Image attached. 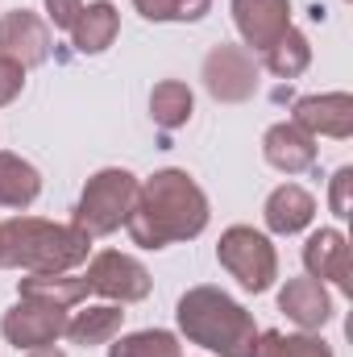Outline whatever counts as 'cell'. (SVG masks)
<instances>
[{
    "label": "cell",
    "instance_id": "24",
    "mask_svg": "<svg viewBox=\"0 0 353 357\" xmlns=\"http://www.w3.org/2000/svg\"><path fill=\"white\" fill-rule=\"evenodd\" d=\"M278 357H333V349L312 333H295V337H283Z\"/></svg>",
    "mask_w": 353,
    "mask_h": 357
},
{
    "label": "cell",
    "instance_id": "12",
    "mask_svg": "<svg viewBox=\"0 0 353 357\" xmlns=\"http://www.w3.org/2000/svg\"><path fill=\"white\" fill-rule=\"evenodd\" d=\"M303 266H308V278L316 282H333L341 295H350V241L341 229H316L303 245Z\"/></svg>",
    "mask_w": 353,
    "mask_h": 357
},
{
    "label": "cell",
    "instance_id": "9",
    "mask_svg": "<svg viewBox=\"0 0 353 357\" xmlns=\"http://www.w3.org/2000/svg\"><path fill=\"white\" fill-rule=\"evenodd\" d=\"M50 46H54V38H50V25L38 17V13H29V8H8L4 17H0V54L4 59H13L17 67H42L46 59H50Z\"/></svg>",
    "mask_w": 353,
    "mask_h": 357
},
{
    "label": "cell",
    "instance_id": "27",
    "mask_svg": "<svg viewBox=\"0 0 353 357\" xmlns=\"http://www.w3.org/2000/svg\"><path fill=\"white\" fill-rule=\"evenodd\" d=\"M80 13H84V0H46V17H50V25L54 29H75V21H80Z\"/></svg>",
    "mask_w": 353,
    "mask_h": 357
},
{
    "label": "cell",
    "instance_id": "8",
    "mask_svg": "<svg viewBox=\"0 0 353 357\" xmlns=\"http://www.w3.org/2000/svg\"><path fill=\"white\" fill-rule=\"evenodd\" d=\"M0 333L13 349H46L54 345L63 333H67V312L54 307V303H38V299H17L4 320H0Z\"/></svg>",
    "mask_w": 353,
    "mask_h": 357
},
{
    "label": "cell",
    "instance_id": "28",
    "mask_svg": "<svg viewBox=\"0 0 353 357\" xmlns=\"http://www.w3.org/2000/svg\"><path fill=\"white\" fill-rule=\"evenodd\" d=\"M29 357H67V354L54 349V345H46V349H29Z\"/></svg>",
    "mask_w": 353,
    "mask_h": 357
},
{
    "label": "cell",
    "instance_id": "13",
    "mask_svg": "<svg viewBox=\"0 0 353 357\" xmlns=\"http://www.w3.org/2000/svg\"><path fill=\"white\" fill-rule=\"evenodd\" d=\"M278 312L287 320H295L303 333H316L333 320V295L324 291V282L316 278H287L283 291H278Z\"/></svg>",
    "mask_w": 353,
    "mask_h": 357
},
{
    "label": "cell",
    "instance_id": "3",
    "mask_svg": "<svg viewBox=\"0 0 353 357\" xmlns=\"http://www.w3.org/2000/svg\"><path fill=\"white\" fill-rule=\"evenodd\" d=\"M179 333L208 349L216 357H250V345L258 337L254 312H246L233 295H225L220 287H191L183 291L175 303Z\"/></svg>",
    "mask_w": 353,
    "mask_h": 357
},
{
    "label": "cell",
    "instance_id": "10",
    "mask_svg": "<svg viewBox=\"0 0 353 357\" xmlns=\"http://www.w3.org/2000/svg\"><path fill=\"white\" fill-rule=\"evenodd\" d=\"M291 125H299L308 137H353V96L350 91H324V96H299L291 108Z\"/></svg>",
    "mask_w": 353,
    "mask_h": 357
},
{
    "label": "cell",
    "instance_id": "25",
    "mask_svg": "<svg viewBox=\"0 0 353 357\" xmlns=\"http://www.w3.org/2000/svg\"><path fill=\"white\" fill-rule=\"evenodd\" d=\"M21 88H25V67H17L13 59L0 54V108L13 104V100L21 96Z\"/></svg>",
    "mask_w": 353,
    "mask_h": 357
},
{
    "label": "cell",
    "instance_id": "4",
    "mask_svg": "<svg viewBox=\"0 0 353 357\" xmlns=\"http://www.w3.org/2000/svg\"><path fill=\"white\" fill-rule=\"evenodd\" d=\"M137 183L142 178L125 167H104L84 183L80 204H75V229H84L88 237H108L117 229H125L129 208L137 199Z\"/></svg>",
    "mask_w": 353,
    "mask_h": 357
},
{
    "label": "cell",
    "instance_id": "26",
    "mask_svg": "<svg viewBox=\"0 0 353 357\" xmlns=\"http://www.w3.org/2000/svg\"><path fill=\"white\" fill-rule=\"evenodd\" d=\"M350 187H353V167H341L337 175H333V187H329V208L345 220V216H353L350 208Z\"/></svg>",
    "mask_w": 353,
    "mask_h": 357
},
{
    "label": "cell",
    "instance_id": "11",
    "mask_svg": "<svg viewBox=\"0 0 353 357\" xmlns=\"http://www.w3.org/2000/svg\"><path fill=\"white\" fill-rule=\"evenodd\" d=\"M229 8L250 54H262L291 29V0H233Z\"/></svg>",
    "mask_w": 353,
    "mask_h": 357
},
{
    "label": "cell",
    "instance_id": "16",
    "mask_svg": "<svg viewBox=\"0 0 353 357\" xmlns=\"http://www.w3.org/2000/svg\"><path fill=\"white\" fill-rule=\"evenodd\" d=\"M17 295L21 299H38V303H54V307H75L84 303L88 291V278L84 274H71V270H59V274H29L17 282Z\"/></svg>",
    "mask_w": 353,
    "mask_h": 357
},
{
    "label": "cell",
    "instance_id": "18",
    "mask_svg": "<svg viewBox=\"0 0 353 357\" xmlns=\"http://www.w3.org/2000/svg\"><path fill=\"white\" fill-rule=\"evenodd\" d=\"M117 33H121V13H117V4L96 0V4H88V8L80 13V21H75V29H71V46H75L80 54H104V50L117 42Z\"/></svg>",
    "mask_w": 353,
    "mask_h": 357
},
{
    "label": "cell",
    "instance_id": "19",
    "mask_svg": "<svg viewBox=\"0 0 353 357\" xmlns=\"http://www.w3.org/2000/svg\"><path fill=\"white\" fill-rule=\"evenodd\" d=\"M38 195H42V175H38V167L25 162L21 154L0 150V208L25 212Z\"/></svg>",
    "mask_w": 353,
    "mask_h": 357
},
{
    "label": "cell",
    "instance_id": "5",
    "mask_svg": "<svg viewBox=\"0 0 353 357\" xmlns=\"http://www.w3.org/2000/svg\"><path fill=\"white\" fill-rule=\"evenodd\" d=\"M216 262L229 270L241 282V291H250V295L270 291L274 278H278V254H274L270 237L258 233V229H250V225H233V229L220 233Z\"/></svg>",
    "mask_w": 353,
    "mask_h": 357
},
{
    "label": "cell",
    "instance_id": "7",
    "mask_svg": "<svg viewBox=\"0 0 353 357\" xmlns=\"http://www.w3.org/2000/svg\"><path fill=\"white\" fill-rule=\"evenodd\" d=\"M88 291L91 295H104L108 303H142L150 291H154V278L150 270L142 266L133 254H121V250H104L88 262Z\"/></svg>",
    "mask_w": 353,
    "mask_h": 357
},
{
    "label": "cell",
    "instance_id": "17",
    "mask_svg": "<svg viewBox=\"0 0 353 357\" xmlns=\"http://www.w3.org/2000/svg\"><path fill=\"white\" fill-rule=\"evenodd\" d=\"M121 324H125V312H121V303H91L84 312H75V316H67V341L71 345H108L112 337H121Z\"/></svg>",
    "mask_w": 353,
    "mask_h": 357
},
{
    "label": "cell",
    "instance_id": "20",
    "mask_svg": "<svg viewBox=\"0 0 353 357\" xmlns=\"http://www.w3.org/2000/svg\"><path fill=\"white\" fill-rule=\"evenodd\" d=\"M191 112H195V96H191V88L183 79L154 84V91H150V116H154L158 129H167V133L171 129H183L191 121Z\"/></svg>",
    "mask_w": 353,
    "mask_h": 357
},
{
    "label": "cell",
    "instance_id": "22",
    "mask_svg": "<svg viewBox=\"0 0 353 357\" xmlns=\"http://www.w3.org/2000/svg\"><path fill=\"white\" fill-rule=\"evenodd\" d=\"M108 357H183V345L167 328H142L129 337H112Z\"/></svg>",
    "mask_w": 353,
    "mask_h": 357
},
{
    "label": "cell",
    "instance_id": "2",
    "mask_svg": "<svg viewBox=\"0 0 353 357\" xmlns=\"http://www.w3.org/2000/svg\"><path fill=\"white\" fill-rule=\"evenodd\" d=\"M91 254V237L75 225H54L42 216L0 220V270L25 274H59L84 266Z\"/></svg>",
    "mask_w": 353,
    "mask_h": 357
},
{
    "label": "cell",
    "instance_id": "14",
    "mask_svg": "<svg viewBox=\"0 0 353 357\" xmlns=\"http://www.w3.org/2000/svg\"><path fill=\"white\" fill-rule=\"evenodd\" d=\"M262 158L274 171H283V175H303V171L316 167V137H308L291 121L270 125L262 137Z\"/></svg>",
    "mask_w": 353,
    "mask_h": 357
},
{
    "label": "cell",
    "instance_id": "21",
    "mask_svg": "<svg viewBox=\"0 0 353 357\" xmlns=\"http://www.w3.org/2000/svg\"><path fill=\"white\" fill-rule=\"evenodd\" d=\"M308 63H312V42H308L295 25H291L274 46L262 50V67L274 79H299V75L308 71Z\"/></svg>",
    "mask_w": 353,
    "mask_h": 357
},
{
    "label": "cell",
    "instance_id": "6",
    "mask_svg": "<svg viewBox=\"0 0 353 357\" xmlns=\"http://www.w3.org/2000/svg\"><path fill=\"white\" fill-rule=\"evenodd\" d=\"M200 79H204V88L216 104H246L258 91V59L246 46L220 42L204 54Z\"/></svg>",
    "mask_w": 353,
    "mask_h": 357
},
{
    "label": "cell",
    "instance_id": "1",
    "mask_svg": "<svg viewBox=\"0 0 353 357\" xmlns=\"http://www.w3.org/2000/svg\"><path fill=\"white\" fill-rule=\"evenodd\" d=\"M212 220L208 195L195 178L179 167L154 171L150 178L137 183V199L129 208V237L142 250H167L179 241H195Z\"/></svg>",
    "mask_w": 353,
    "mask_h": 357
},
{
    "label": "cell",
    "instance_id": "23",
    "mask_svg": "<svg viewBox=\"0 0 353 357\" xmlns=\"http://www.w3.org/2000/svg\"><path fill=\"white\" fill-rule=\"evenodd\" d=\"M133 8L146 17V21H204L212 0H133Z\"/></svg>",
    "mask_w": 353,
    "mask_h": 357
},
{
    "label": "cell",
    "instance_id": "15",
    "mask_svg": "<svg viewBox=\"0 0 353 357\" xmlns=\"http://www.w3.org/2000/svg\"><path fill=\"white\" fill-rule=\"evenodd\" d=\"M262 220L270 233L278 237H295L303 233L312 220H316V195L303 191L299 183H283L266 195V208H262Z\"/></svg>",
    "mask_w": 353,
    "mask_h": 357
}]
</instances>
